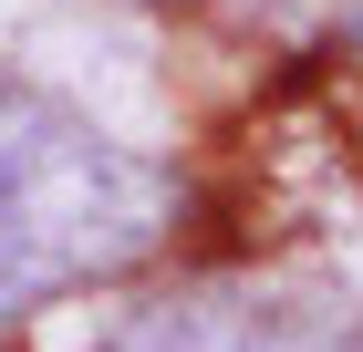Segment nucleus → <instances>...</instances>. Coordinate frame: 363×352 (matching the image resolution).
I'll use <instances>...</instances> for the list:
<instances>
[{
  "label": "nucleus",
  "mask_w": 363,
  "mask_h": 352,
  "mask_svg": "<svg viewBox=\"0 0 363 352\" xmlns=\"http://www.w3.org/2000/svg\"><path fill=\"white\" fill-rule=\"evenodd\" d=\"M177 228L167 166L52 93H0V322L156 259Z\"/></svg>",
  "instance_id": "1"
}]
</instances>
